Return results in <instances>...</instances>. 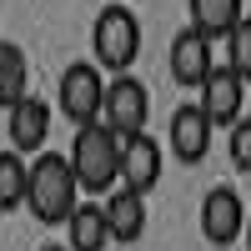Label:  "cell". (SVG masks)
<instances>
[{
  "mask_svg": "<svg viewBox=\"0 0 251 251\" xmlns=\"http://www.w3.org/2000/svg\"><path fill=\"white\" fill-rule=\"evenodd\" d=\"M246 201L236 196V186H211V191L201 196V236L211 246H236L246 236Z\"/></svg>",
  "mask_w": 251,
  "mask_h": 251,
  "instance_id": "8992f818",
  "label": "cell"
},
{
  "mask_svg": "<svg viewBox=\"0 0 251 251\" xmlns=\"http://www.w3.org/2000/svg\"><path fill=\"white\" fill-rule=\"evenodd\" d=\"M231 166L236 171H251V116H241L231 126Z\"/></svg>",
  "mask_w": 251,
  "mask_h": 251,
  "instance_id": "ac0fdd59",
  "label": "cell"
},
{
  "mask_svg": "<svg viewBox=\"0 0 251 251\" xmlns=\"http://www.w3.org/2000/svg\"><path fill=\"white\" fill-rule=\"evenodd\" d=\"M171 156L181 166H201L206 156H211V141H216V121L206 116V106L196 100V106H176L171 111Z\"/></svg>",
  "mask_w": 251,
  "mask_h": 251,
  "instance_id": "52a82bcc",
  "label": "cell"
},
{
  "mask_svg": "<svg viewBox=\"0 0 251 251\" xmlns=\"http://www.w3.org/2000/svg\"><path fill=\"white\" fill-rule=\"evenodd\" d=\"M40 251H71V246H40Z\"/></svg>",
  "mask_w": 251,
  "mask_h": 251,
  "instance_id": "d6986e66",
  "label": "cell"
},
{
  "mask_svg": "<svg viewBox=\"0 0 251 251\" xmlns=\"http://www.w3.org/2000/svg\"><path fill=\"white\" fill-rule=\"evenodd\" d=\"M246 251H251V221H246Z\"/></svg>",
  "mask_w": 251,
  "mask_h": 251,
  "instance_id": "ffe728a7",
  "label": "cell"
},
{
  "mask_svg": "<svg viewBox=\"0 0 251 251\" xmlns=\"http://www.w3.org/2000/svg\"><path fill=\"white\" fill-rule=\"evenodd\" d=\"M221 46H226V66H231L241 80H251V15H246L241 25L221 40Z\"/></svg>",
  "mask_w": 251,
  "mask_h": 251,
  "instance_id": "e0dca14e",
  "label": "cell"
},
{
  "mask_svg": "<svg viewBox=\"0 0 251 251\" xmlns=\"http://www.w3.org/2000/svg\"><path fill=\"white\" fill-rule=\"evenodd\" d=\"M30 216L40 226H66L75 211H80V176H75V166L71 156H60V151H40L30 161Z\"/></svg>",
  "mask_w": 251,
  "mask_h": 251,
  "instance_id": "6da1fadb",
  "label": "cell"
},
{
  "mask_svg": "<svg viewBox=\"0 0 251 251\" xmlns=\"http://www.w3.org/2000/svg\"><path fill=\"white\" fill-rule=\"evenodd\" d=\"M106 71L96 66V60H71L66 71H60V116H66L75 131H86V126L106 121Z\"/></svg>",
  "mask_w": 251,
  "mask_h": 251,
  "instance_id": "277c9868",
  "label": "cell"
},
{
  "mask_svg": "<svg viewBox=\"0 0 251 251\" xmlns=\"http://www.w3.org/2000/svg\"><path fill=\"white\" fill-rule=\"evenodd\" d=\"M71 231V251H106L116 236H111V216H106V201H91L66 221Z\"/></svg>",
  "mask_w": 251,
  "mask_h": 251,
  "instance_id": "5bb4252c",
  "label": "cell"
},
{
  "mask_svg": "<svg viewBox=\"0 0 251 251\" xmlns=\"http://www.w3.org/2000/svg\"><path fill=\"white\" fill-rule=\"evenodd\" d=\"M71 166H75V176H80V191L111 196L116 186H121V136L111 131L106 121L75 131V141H71Z\"/></svg>",
  "mask_w": 251,
  "mask_h": 251,
  "instance_id": "7a4b0ae2",
  "label": "cell"
},
{
  "mask_svg": "<svg viewBox=\"0 0 251 251\" xmlns=\"http://www.w3.org/2000/svg\"><path fill=\"white\" fill-rule=\"evenodd\" d=\"M246 86H251V80H241L231 66H226V60L216 66V75L201 86V106H206V116H211V121L221 126V131H231V126L241 121V106H246Z\"/></svg>",
  "mask_w": 251,
  "mask_h": 251,
  "instance_id": "8fae6325",
  "label": "cell"
},
{
  "mask_svg": "<svg viewBox=\"0 0 251 251\" xmlns=\"http://www.w3.org/2000/svg\"><path fill=\"white\" fill-rule=\"evenodd\" d=\"M166 66H171V80L181 91H201L206 80L216 75V40L211 35H201L196 25H186L171 35V50H166Z\"/></svg>",
  "mask_w": 251,
  "mask_h": 251,
  "instance_id": "5b68a950",
  "label": "cell"
},
{
  "mask_svg": "<svg viewBox=\"0 0 251 251\" xmlns=\"http://www.w3.org/2000/svg\"><path fill=\"white\" fill-rule=\"evenodd\" d=\"M161 146L151 141V131H136V136H121V186L151 196L161 186Z\"/></svg>",
  "mask_w": 251,
  "mask_h": 251,
  "instance_id": "9c48e42d",
  "label": "cell"
},
{
  "mask_svg": "<svg viewBox=\"0 0 251 251\" xmlns=\"http://www.w3.org/2000/svg\"><path fill=\"white\" fill-rule=\"evenodd\" d=\"M30 196V161L15 151V146H5L0 151V211H15V206H25Z\"/></svg>",
  "mask_w": 251,
  "mask_h": 251,
  "instance_id": "9a60e30c",
  "label": "cell"
},
{
  "mask_svg": "<svg viewBox=\"0 0 251 251\" xmlns=\"http://www.w3.org/2000/svg\"><path fill=\"white\" fill-rule=\"evenodd\" d=\"M46 136H50V100H40L35 91L25 100H15L5 111V146H15L20 156L25 151H46Z\"/></svg>",
  "mask_w": 251,
  "mask_h": 251,
  "instance_id": "30bf717a",
  "label": "cell"
},
{
  "mask_svg": "<svg viewBox=\"0 0 251 251\" xmlns=\"http://www.w3.org/2000/svg\"><path fill=\"white\" fill-rule=\"evenodd\" d=\"M30 96V71H25V50L15 46V40H5L0 46V106H15V100Z\"/></svg>",
  "mask_w": 251,
  "mask_h": 251,
  "instance_id": "2e32d148",
  "label": "cell"
},
{
  "mask_svg": "<svg viewBox=\"0 0 251 251\" xmlns=\"http://www.w3.org/2000/svg\"><path fill=\"white\" fill-rule=\"evenodd\" d=\"M91 50H96V66L111 71V75H131L136 55H141V20L131 5H106L91 25Z\"/></svg>",
  "mask_w": 251,
  "mask_h": 251,
  "instance_id": "3957f363",
  "label": "cell"
},
{
  "mask_svg": "<svg viewBox=\"0 0 251 251\" xmlns=\"http://www.w3.org/2000/svg\"><path fill=\"white\" fill-rule=\"evenodd\" d=\"M106 216H111V236L121 246H131V241L146 236V196L131 191V186H116L106 196Z\"/></svg>",
  "mask_w": 251,
  "mask_h": 251,
  "instance_id": "7c38bea8",
  "label": "cell"
},
{
  "mask_svg": "<svg viewBox=\"0 0 251 251\" xmlns=\"http://www.w3.org/2000/svg\"><path fill=\"white\" fill-rule=\"evenodd\" d=\"M191 5V25L211 40H226L246 20V0H186Z\"/></svg>",
  "mask_w": 251,
  "mask_h": 251,
  "instance_id": "4fadbf2b",
  "label": "cell"
},
{
  "mask_svg": "<svg viewBox=\"0 0 251 251\" xmlns=\"http://www.w3.org/2000/svg\"><path fill=\"white\" fill-rule=\"evenodd\" d=\"M151 121V91L141 86L136 75H111L106 86V126L116 136H136Z\"/></svg>",
  "mask_w": 251,
  "mask_h": 251,
  "instance_id": "ba28073f",
  "label": "cell"
}]
</instances>
